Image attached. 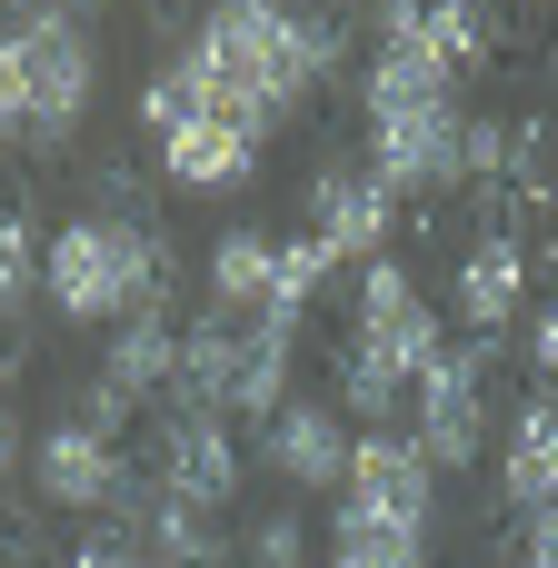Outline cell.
Masks as SVG:
<instances>
[{
  "label": "cell",
  "instance_id": "14",
  "mask_svg": "<svg viewBox=\"0 0 558 568\" xmlns=\"http://www.w3.org/2000/svg\"><path fill=\"white\" fill-rule=\"evenodd\" d=\"M349 449H359V429L329 409V399H290L280 419H260V469L290 489V499H310V489H339L349 479Z\"/></svg>",
  "mask_w": 558,
  "mask_h": 568
},
{
  "label": "cell",
  "instance_id": "13",
  "mask_svg": "<svg viewBox=\"0 0 558 568\" xmlns=\"http://www.w3.org/2000/svg\"><path fill=\"white\" fill-rule=\"evenodd\" d=\"M529 240L509 230V220H479L469 230V250H459V270H449V310H459V329L469 339H509V320H519V300H529Z\"/></svg>",
  "mask_w": 558,
  "mask_h": 568
},
{
  "label": "cell",
  "instance_id": "11",
  "mask_svg": "<svg viewBox=\"0 0 558 568\" xmlns=\"http://www.w3.org/2000/svg\"><path fill=\"white\" fill-rule=\"evenodd\" d=\"M240 479H250V449L230 439V419H210V409H170L160 419V439H150V489L160 499L220 519L240 499Z\"/></svg>",
  "mask_w": 558,
  "mask_h": 568
},
{
  "label": "cell",
  "instance_id": "4",
  "mask_svg": "<svg viewBox=\"0 0 558 568\" xmlns=\"http://www.w3.org/2000/svg\"><path fill=\"white\" fill-rule=\"evenodd\" d=\"M449 339H439V310L419 300V280L399 270V260H369L359 270V290H349V339H339V399L379 429L389 409H409L419 399V379H429V359H439Z\"/></svg>",
  "mask_w": 558,
  "mask_h": 568
},
{
  "label": "cell",
  "instance_id": "2",
  "mask_svg": "<svg viewBox=\"0 0 558 568\" xmlns=\"http://www.w3.org/2000/svg\"><path fill=\"white\" fill-rule=\"evenodd\" d=\"M359 110H369V180L389 200H439L469 190V110L459 70L419 40H369L359 60Z\"/></svg>",
  "mask_w": 558,
  "mask_h": 568
},
{
  "label": "cell",
  "instance_id": "16",
  "mask_svg": "<svg viewBox=\"0 0 558 568\" xmlns=\"http://www.w3.org/2000/svg\"><path fill=\"white\" fill-rule=\"evenodd\" d=\"M369 40H419V50H439V60L469 80V70H489V40H499V20H489V10H469V0H439V10H419V0H389V10H369Z\"/></svg>",
  "mask_w": 558,
  "mask_h": 568
},
{
  "label": "cell",
  "instance_id": "21",
  "mask_svg": "<svg viewBox=\"0 0 558 568\" xmlns=\"http://www.w3.org/2000/svg\"><path fill=\"white\" fill-rule=\"evenodd\" d=\"M329 568H429V549L419 539H329Z\"/></svg>",
  "mask_w": 558,
  "mask_h": 568
},
{
  "label": "cell",
  "instance_id": "10",
  "mask_svg": "<svg viewBox=\"0 0 558 568\" xmlns=\"http://www.w3.org/2000/svg\"><path fill=\"white\" fill-rule=\"evenodd\" d=\"M489 369H499V349H489V339H459V349L429 359V379H419V399H409V409H419L409 439H419L429 469H449V479L489 459Z\"/></svg>",
  "mask_w": 558,
  "mask_h": 568
},
{
  "label": "cell",
  "instance_id": "20",
  "mask_svg": "<svg viewBox=\"0 0 558 568\" xmlns=\"http://www.w3.org/2000/svg\"><path fill=\"white\" fill-rule=\"evenodd\" d=\"M240 568H310V529H300V509L250 519V529H240Z\"/></svg>",
  "mask_w": 558,
  "mask_h": 568
},
{
  "label": "cell",
  "instance_id": "23",
  "mask_svg": "<svg viewBox=\"0 0 558 568\" xmlns=\"http://www.w3.org/2000/svg\"><path fill=\"white\" fill-rule=\"evenodd\" d=\"M519 349H529V369H539V379H558V290L539 300V320H529V339H519Z\"/></svg>",
  "mask_w": 558,
  "mask_h": 568
},
{
  "label": "cell",
  "instance_id": "18",
  "mask_svg": "<svg viewBox=\"0 0 558 568\" xmlns=\"http://www.w3.org/2000/svg\"><path fill=\"white\" fill-rule=\"evenodd\" d=\"M40 250H50V240L30 230V210H20V200H0V329L40 300Z\"/></svg>",
  "mask_w": 558,
  "mask_h": 568
},
{
  "label": "cell",
  "instance_id": "24",
  "mask_svg": "<svg viewBox=\"0 0 558 568\" xmlns=\"http://www.w3.org/2000/svg\"><path fill=\"white\" fill-rule=\"evenodd\" d=\"M20 469H30V429H20V409L0 399V489H10Z\"/></svg>",
  "mask_w": 558,
  "mask_h": 568
},
{
  "label": "cell",
  "instance_id": "5",
  "mask_svg": "<svg viewBox=\"0 0 558 568\" xmlns=\"http://www.w3.org/2000/svg\"><path fill=\"white\" fill-rule=\"evenodd\" d=\"M290 349H300V320H230V310H200L180 329V409H210V419H280L290 409Z\"/></svg>",
  "mask_w": 558,
  "mask_h": 568
},
{
  "label": "cell",
  "instance_id": "1",
  "mask_svg": "<svg viewBox=\"0 0 558 568\" xmlns=\"http://www.w3.org/2000/svg\"><path fill=\"white\" fill-rule=\"evenodd\" d=\"M170 60L200 80L210 110L250 120L260 140H270L280 120H300L319 80L349 70L339 20H319V10H270V0H230V10H210V20L190 30V50H170Z\"/></svg>",
  "mask_w": 558,
  "mask_h": 568
},
{
  "label": "cell",
  "instance_id": "15",
  "mask_svg": "<svg viewBox=\"0 0 558 568\" xmlns=\"http://www.w3.org/2000/svg\"><path fill=\"white\" fill-rule=\"evenodd\" d=\"M499 499L519 519L558 509V389H539V399L509 409V429H499Z\"/></svg>",
  "mask_w": 558,
  "mask_h": 568
},
{
  "label": "cell",
  "instance_id": "25",
  "mask_svg": "<svg viewBox=\"0 0 558 568\" xmlns=\"http://www.w3.org/2000/svg\"><path fill=\"white\" fill-rule=\"evenodd\" d=\"M519 549H539V559H558V509H539V519H529V539H519Z\"/></svg>",
  "mask_w": 558,
  "mask_h": 568
},
{
  "label": "cell",
  "instance_id": "6",
  "mask_svg": "<svg viewBox=\"0 0 558 568\" xmlns=\"http://www.w3.org/2000/svg\"><path fill=\"white\" fill-rule=\"evenodd\" d=\"M130 110H140V140L160 150V180L170 190H240V180H260V130L230 120V110H210L180 60H160Z\"/></svg>",
  "mask_w": 558,
  "mask_h": 568
},
{
  "label": "cell",
  "instance_id": "3",
  "mask_svg": "<svg viewBox=\"0 0 558 568\" xmlns=\"http://www.w3.org/2000/svg\"><path fill=\"white\" fill-rule=\"evenodd\" d=\"M170 270H180L170 240L150 220H120V210H80L40 250V290H50V310L70 329H120V320L160 310L170 300Z\"/></svg>",
  "mask_w": 558,
  "mask_h": 568
},
{
  "label": "cell",
  "instance_id": "12",
  "mask_svg": "<svg viewBox=\"0 0 558 568\" xmlns=\"http://www.w3.org/2000/svg\"><path fill=\"white\" fill-rule=\"evenodd\" d=\"M389 230H399V200L369 180V160H319V170H310V240H319L339 270L389 260Z\"/></svg>",
  "mask_w": 558,
  "mask_h": 568
},
{
  "label": "cell",
  "instance_id": "22",
  "mask_svg": "<svg viewBox=\"0 0 558 568\" xmlns=\"http://www.w3.org/2000/svg\"><path fill=\"white\" fill-rule=\"evenodd\" d=\"M70 568H170V559H150L140 539H120V529H110V539H80V549H70Z\"/></svg>",
  "mask_w": 558,
  "mask_h": 568
},
{
  "label": "cell",
  "instance_id": "7",
  "mask_svg": "<svg viewBox=\"0 0 558 568\" xmlns=\"http://www.w3.org/2000/svg\"><path fill=\"white\" fill-rule=\"evenodd\" d=\"M429 519H439V469L409 429H359L349 449V479H339V529L349 539H419L429 549ZM329 529V539H339Z\"/></svg>",
  "mask_w": 558,
  "mask_h": 568
},
{
  "label": "cell",
  "instance_id": "26",
  "mask_svg": "<svg viewBox=\"0 0 558 568\" xmlns=\"http://www.w3.org/2000/svg\"><path fill=\"white\" fill-rule=\"evenodd\" d=\"M519 568H558V559H539V549H519Z\"/></svg>",
  "mask_w": 558,
  "mask_h": 568
},
{
  "label": "cell",
  "instance_id": "19",
  "mask_svg": "<svg viewBox=\"0 0 558 568\" xmlns=\"http://www.w3.org/2000/svg\"><path fill=\"white\" fill-rule=\"evenodd\" d=\"M10 140H30V40H20V20L0 10V150Z\"/></svg>",
  "mask_w": 558,
  "mask_h": 568
},
{
  "label": "cell",
  "instance_id": "9",
  "mask_svg": "<svg viewBox=\"0 0 558 568\" xmlns=\"http://www.w3.org/2000/svg\"><path fill=\"white\" fill-rule=\"evenodd\" d=\"M30 489H40V509H80V519H120V529L150 499V479H130L120 439L90 429V419H50L30 439Z\"/></svg>",
  "mask_w": 558,
  "mask_h": 568
},
{
  "label": "cell",
  "instance_id": "8",
  "mask_svg": "<svg viewBox=\"0 0 558 568\" xmlns=\"http://www.w3.org/2000/svg\"><path fill=\"white\" fill-rule=\"evenodd\" d=\"M20 40H30V140L40 160H60L100 100V40H90V10H10Z\"/></svg>",
  "mask_w": 558,
  "mask_h": 568
},
{
  "label": "cell",
  "instance_id": "17",
  "mask_svg": "<svg viewBox=\"0 0 558 568\" xmlns=\"http://www.w3.org/2000/svg\"><path fill=\"white\" fill-rule=\"evenodd\" d=\"M200 290H210V310H230V320H260V310H270V290H280V230H260V220H230V230L210 240V270H200Z\"/></svg>",
  "mask_w": 558,
  "mask_h": 568
}]
</instances>
